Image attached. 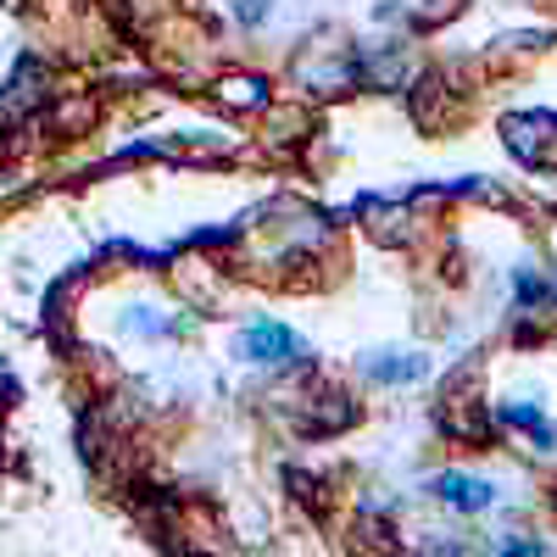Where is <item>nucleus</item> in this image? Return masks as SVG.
Masks as SVG:
<instances>
[{
    "label": "nucleus",
    "instance_id": "nucleus-1",
    "mask_svg": "<svg viewBox=\"0 0 557 557\" xmlns=\"http://www.w3.org/2000/svg\"><path fill=\"white\" fill-rule=\"evenodd\" d=\"M240 351H246L251 362L273 368V362H290V357H301V341H296V330H285V323H273V318H257L251 330L240 335Z\"/></svg>",
    "mask_w": 557,
    "mask_h": 557
},
{
    "label": "nucleus",
    "instance_id": "nucleus-2",
    "mask_svg": "<svg viewBox=\"0 0 557 557\" xmlns=\"http://www.w3.org/2000/svg\"><path fill=\"white\" fill-rule=\"evenodd\" d=\"M430 496L446 502V507H457V513H485V507L496 502L491 480H480V474H435L430 480Z\"/></svg>",
    "mask_w": 557,
    "mask_h": 557
},
{
    "label": "nucleus",
    "instance_id": "nucleus-3",
    "mask_svg": "<svg viewBox=\"0 0 557 557\" xmlns=\"http://www.w3.org/2000/svg\"><path fill=\"white\" fill-rule=\"evenodd\" d=\"M502 418H507V424H519V430H530L541 446H552V430H546V418L535 407H502Z\"/></svg>",
    "mask_w": 557,
    "mask_h": 557
},
{
    "label": "nucleus",
    "instance_id": "nucleus-4",
    "mask_svg": "<svg viewBox=\"0 0 557 557\" xmlns=\"http://www.w3.org/2000/svg\"><path fill=\"white\" fill-rule=\"evenodd\" d=\"M368 368H374V380H418L430 362H424V357H418V362H385V357H380V362H368Z\"/></svg>",
    "mask_w": 557,
    "mask_h": 557
},
{
    "label": "nucleus",
    "instance_id": "nucleus-5",
    "mask_svg": "<svg viewBox=\"0 0 557 557\" xmlns=\"http://www.w3.org/2000/svg\"><path fill=\"white\" fill-rule=\"evenodd\" d=\"M502 557H546V546L524 535V541H507V546H502Z\"/></svg>",
    "mask_w": 557,
    "mask_h": 557
}]
</instances>
